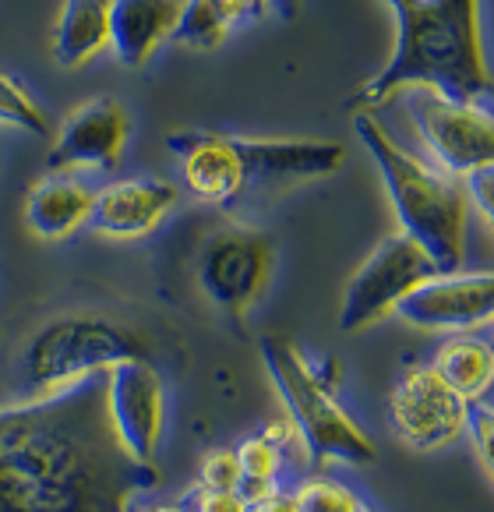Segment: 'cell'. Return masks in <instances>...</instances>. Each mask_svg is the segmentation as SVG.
Listing matches in <instances>:
<instances>
[{
  "instance_id": "7a4b0ae2",
  "label": "cell",
  "mask_w": 494,
  "mask_h": 512,
  "mask_svg": "<svg viewBox=\"0 0 494 512\" xmlns=\"http://www.w3.org/2000/svg\"><path fill=\"white\" fill-rule=\"evenodd\" d=\"M396 50L378 75L350 99V110H375L403 89H427L456 103H480L491 92L480 0H396Z\"/></svg>"
},
{
  "instance_id": "603a6c76",
  "label": "cell",
  "mask_w": 494,
  "mask_h": 512,
  "mask_svg": "<svg viewBox=\"0 0 494 512\" xmlns=\"http://www.w3.org/2000/svg\"><path fill=\"white\" fill-rule=\"evenodd\" d=\"M0 124L18 128L32 138H50V117L15 75L0 71Z\"/></svg>"
},
{
  "instance_id": "f1b7e54d",
  "label": "cell",
  "mask_w": 494,
  "mask_h": 512,
  "mask_svg": "<svg viewBox=\"0 0 494 512\" xmlns=\"http://www.w3.org/2000/svg\"><path fill=\"white\" fill-rule=\"evenodd\" d=\"M226 4H230L233 8V15L240 18V22H251V18H262L265 11V0H226Z\"/></svg>"
},
{
  "instance_id": "83f0119b",
  "label": "cell",
  "mask_w": 494,
  "mask_h": 512,
  "mask_svg": "<svg viewBox=\"0 0 494 512\" xmlns=\"http://www.w3.org/2000/svg\"><path fill=\"white\" fill-rule=\"evenodd\" d=\"M247 512H300V505H297L293 488L279 484V488H269V491H262V495L247 498Z\"/></svg>"
},
{
  "instance_id": "8992f818",
  "label": "cell",
  "mask_w": 494,
  "mask_h": 512,
  "mask_svg": "<svg viewBox=\"0 0 494 512\" xmlns=\"http://www.w3.org/2000/svg\"><path fill=\"white\" fill-rule=\"evenodd\" d=\"M276 269V244L251 226H219L195 255V283L209 304L240 318L262 301Z\"/></svg>"
},
{
  "instance_id": "5bb4252c",
  "label": "cell",
  "mask_w": 494,
  "mask_h": 512,
  "mask_svg": "<svg viewBox=\"0 0 494 512\" xmlns=\"http://www.w3.org/2000/svg\"><path fill=\"white\" fill-rule=\"evenodd\" d=\"M247 188H293L322 181L346 163V149L325 138H237Z\"/></svg>"
},
{
  "instance_id": "9a60e30c",
  "label": "cell",
  "mask_w": 494,
  "mask_h": 512,
  "mask_svg": "<svg viewBox=\"0 0 494 512\" xmlns=\"http://www.w3.org/2000/svg\"><path fill=\"white\" fill-rule=\"evenodd\" d=\"M170 152L180 159L184 188L205 205H233L247 191L244 166H240L237 135L216 131H180L166 138Z\"/></svg>"
},
{
  "instance_id": "d6986e66",
  "label": "cell",
  "mask_w": 494,
  "mask_h": 512,
  "mask_svg": "<svg viewBox=\"0 0 494 512\" xmlns=\"http://www.w3.org/2000/svg\"><path fill=\"white\" fill-rule=\"evenodd\" d=\"M427 364L466 403L494 392V347L477 332H449Z\"/></svg>"
},
{
  "instance_id": "ffe728a7",
  "label": "cell",
  "mask_w": 494,
  "mask_h": 512,
  "mask_svg": "<svg viewBox=\"0 0 494 512\" xmlns=\"http://www.w3.org/2000/svg\"><path fill=\"white\" fill-rule=\"evenodd\" d=\"M233 25H240V18L233 15V8L226 0H180L170 43L184 46V50L209 53L219 50L230 39Z\"/></svg>"
},
{
  "instance_id": "484cf974",
  "label": "cell",
  "mask_w": 494,
  "mask_h": 512,
  "mask_svg": "<svg viewBox=\"0 0 494 512\" xmlns=\"http://www.w3.org/2000/svg\"><path fill=\"white\" fill-rule=\"evenodd\" d=\"M463 184L466 205L484 219V226L494 223V163L491 166H477L466 177H459Z\"/></svg>"
},
{
  "instance_id": "44dd1931",
  "label": "cell",
  "mask_w": 494,
  "mask_h": 512,
  "mask_svg": "<svg viewBox=\"0 0 494 512\" xmlns=\"http://www.w3.org/2000/svg\"><path fill=\"white\" fill-rule=\"evenodd\" d=\"M233 452H237L240 495H244V498H255V495H262V491H269V488H279V484H283V477L293 474L286 449L279 442H272L269 435H262V431H251V435H244L237 445H233ZM293 477H297V474H293Z\"/></svg>"
},
{
  "instance_id": "9c48e42d",
  "label": "cell",
  "mask_w": 494,
  "mask_h": 512,
  "mask_svg": "<svg viewBox=\"0 0 494 512\" xmlns=\"http://www.w3.org/2000/svg\"><path fill=\"white\" fill-rule=\"evenodd\" d=\"M413 128L445 174L466 177L477 166L494 163V117L480 103H456L417 89Z\"/></svg>"
},
{
  "instance_id": "e0dca14e",
  "label": "cell",
  "mask_w": 494,
  "mask_h": 512,
  "mask_svg": "<svg viewBox=\"0 0 494 512\" xmlns=\"http://www.w3.org/2000/svg\"><path fill=\"white\" fill-rule=\"evenodd\" d=\"M96 188L82 181L75 170L39 177L25 195V223L39 241H64L89 223Z\"/></svg>"
},
{
  "instance_id": "d4e9b609",
  "label": "cell",
  "mask_w": 494,
  "mask_h": 512,
  "mask_svg": "<svg viewBox=\"0 0 494 512\" xmlns=\"http://www.w3.org/2000/svg\"><path fill=\"white\" fill-rule=\"evenodd\" d=\"M198 488L212 491H240V467L233 445H216L205 449V456L198 460Z\"/></svg>"
},
{
  "instance_id": "5b68a950",
  "label": "cell",
  "mask_w": 494,
  "mask_h": 512,
  "mask_svg": "<svg viewBox=\"0 0 494 512\" xmlns=\"http://www.w3.org/2000/svg\"><path fill=\"white\" fill-rule=\"evenodd\" d=\"M120 361H152L142 332L99 315H64L36 329L18 357L22 400L50 396L92 375H106Z\"/></svg>"
},
{
  "instance_id": "d6a6232c",
  "label": "cell",
  "mask_w": 494,
  "mask_h": 512,
  "mask_svg": "<svg viewBox=\"0 0 494 512\" xmlns=\"http://www.w3.org/2000/svg\"><path fill=\"white\" fill-rule=\"evenodd\" d=\"M389 4H396V0H389Z\"/></svg>"
},
{
  "instance_id": "ba28073f",
  "label": "cell",
  "mask_w": 494,
  "mask_h": 512,
  "mask_svg": "<svg viewBox=\"0 0 494 512\" xmlns=\"http://www.w3.org/2000/svg\"><path fill=\"white\" fill-rule=\"evenodd\" d=\"M435 272L431 258L410 241V237L396 234L385 237L371 255L364 258L357 272L350 276L343 290V304H339V329L360 332L378 325L396 311V304L417 287L420 279Z\"/></svg>"
},
{
  "instance_id": "30bf717a",
  "label": "cell",
  "mask_w": 494,
  "mask_h": 512,
  "mask_svg": "<svg viewBox=\"0 0 494 512\" xmlns=\"http://www.w3.org/2000/svg\"><path fill=\"white\" fill-rule=\"evenodd\" d=\"M392 315H399L413 329L438 336L477 332L494 318V276L487 269L431 272L396 304Z\"/></svg>"
},
{
  "instance_id": "277c9868",
  "label": "cell",
  "mask_w": 494,
  "mask_h": 512,
  "mask_svg": "<svg viewBox=\"0 0 494 512\" xmlns=\"http://www.w3.org/2000/svg\"><path fill=\"white\" fill-rule=\"evenodd\" d=\"M265 371L272 378L283 414L293 421L297 435L304 438L311 467H371L378 460L375 438L367 435L353 414L336 400L332 382L307 361L304 350L286 336H262Z\"/></svg>"
},
{
  "instance_id": "3957f363",
  "label": "cell",
  "mask_w": 494,
  "mask_h": 512,
  "mask_svg": "<svg viewBox=\"0 0 494 512\" xmlns=\"http://www.w3.org/2000/svg\"><path fill=\"white\" fill-rule=\"evenodd\" d=\"M353 131L382 174L392 212L399 219V234L410 237L431 258L435 272L463 269L470 205L459 177L406 152L371 110H353Z\"/></svg>"
},
{
  "instance_id": "4316f807",
  "label": "cell",
  "mask_w": 494,
  "mask_h": 512,
  "mask_svg": "<svg viewBox=\"0 0 494 512\" xmlns=\"http://www.w3.org/2000/svg\"><path fill=\"white\" fill-rule=\"evenodd\" d=\"M184 512H247V498L240 491H212V488H191L180 498Z\"/></svg>"
},
{
  "instance_id": "8fae6325",
  "label": "cell",
  "mask_w": 494,
  "mask_h": 512,
  "mask_svg": "<svg viewBox=\"0 0 494 512\" xmlns=\"http://www.w3.org/2000/svg\"><path fill=\"white\" fill-rule=\"evenodd\" d=\"M106 414L131 460L156 463L166 435V382L152 361H120L106 371Z\"/></svg>"
},
{
  "instance_id": "1f68e13d",
  "label": "cell",
  "mask_w": 494,
  "mask_h": 512,
  "mask_svg": "<svg viewBox=\"0 0 494 512\" xmlns=\"http://www.w3.org/2000/svg\"><path fill=\"white\" fill-rule=\"evenodd\" d=\"M367 512H375V509H371V505H367Z\"/></svg>"
},
{
  "instance_id": "52a82bcc",
  "label": "cell",
  "mask_w": 494,
  "mask_h": 512,
  "mask_svg": "<svg viewBox=\"0 0 494 512\" xmlns=\"http://www.w3.org/2000/svg\"><path fill=\"white\" fill-rule=\"evenodd\" d=\"M470 403L452 392L431 364L403 361L389 392V424L399 445L417 456H435L463 442Z\"/></svg>"
},
{
  "instance_id": "2e32d148",
  "label": "cell",
  "mask_w": 494,
  "mask_h": 512,
  "mask_svg": "<svg viewBox=\"0 0 494 512\" xmlns=\"http://www.w3.org/2000/svg\"><path fill=\"white\" fill-rule=\"evenodd\" d=\"M180 0H110V50L128 71H142L170 43Z\"/></svg>"
},
{
  "instance_id": "f546056e",
  "label": "cell",
  "mask_w": 494,
  "mask_h": 512,
  "mask_svg": "<svg viewBox=\"0 0 494 512\" xmlns=\"http://www.w3.org/2000/svg\"><path fill=\"white\" fill-rule=\"evenodd\" d=\"M128 512H184V505L180 502H131Z\"/></svg>"
},
{
  "instance_id": "6da1fadb",
  "label": "cell",
  "mask_w": 494,
  "mask_h": 512,
  "mask_svg": "<svg viewBox=\"0 0 494 512\" xmlns=\"http://www.w3.org/2000/svg\"><path fill=\"white\" fill-rule=\"evenodd\" d=\"M106 414V375L0 407V512H128L159 488Z\"/></svg>"
},
{
  "instance_id": "4fadbf2b",
  "label": "cell",
  "mask_w": 494,
  "mask_h": 512,
  "mask_svg": "<svg viewBox=\"0 0 494 512\" xmlns=\"http://www.w3.org/2000/svg\"><path fill=\"white\" fill-rule=\"evenodd\" d=\"M180 202L177 184L163 177H124L96 188L89 223L106 241H142L156 234Z\"/></svg>"
},
{
  "instance_id": "ac0fdd59",
  "label": "cell",
  "mask_w": 494,
  "mask_h": 512,
  "mask_svg": "<svg viewBox=\"0 0 494 512\" xmlns=\"http://www.w3.org/2000/svg\"><path fill=\"white\" fill-rule=\"evenodd\" d=\"M106 50H110V0H64L50 36L53 61L64 71H78Z\"/></svg>"
},
{
  "instance_id": "7c38bea8",
  "label": "cell",
  "mask_w": 494,
  "mask_h": 512,
  "mask_svg": "<svg viewBox=\"0 0 494 512\" xmlns=\"http://www.w3.org/2000/svg\"><path fill=\"white\" fill-rule=\"evenodd\" d=\"M131 138L128 110L113 96L85 99L53 135L46 170H117Z\"/></svg>"
},
{
  "instance_id": "cb8c5ba5",
  "label": "cell",
  "mask_w": 494,
  "mask_h": 512,
  "mask_svg": "<svg viewBox=\"0 0 494 512\" xmlns=\"http://www.w3.org/2000/svg\"><path fill=\"white\" fill-rule=\"evenodd\" d=\"M463 438H466V445H470L473 460H477L484 481H491L494 477V392L470 403Z\"/></svg>"
},
{
  "instance_id": "4dcf8cb0",
  "label": "cell",
  "mask_w": 494,
  "mask_h": 512,
  "mask_svg": "<svg viewBox=\"0 0 494 512\" xmlns=\"http://www.w3.org/2000/svg\"><path fill=\"white\" fill-rule=\"evenodd\" d=\"M279 4H283V0H265V8H269V11H272V8H279Z\"/></svg>"
},
{
  "instance_id": "7402d4cb",
  "label": "cell",
  "mask_w": 494,
  "mask_h": 512,
  "mask_svg": "<svg viewBox=\"0 0 494 512\" xmlns=\"http://www.w3.org/2000/svg\"><path fill=\"white\" fill-rule=\"evenodd\" d=\"M300 512H367V498L332 474H307L293 481Z\"/></svg>"
}]
</instances>
